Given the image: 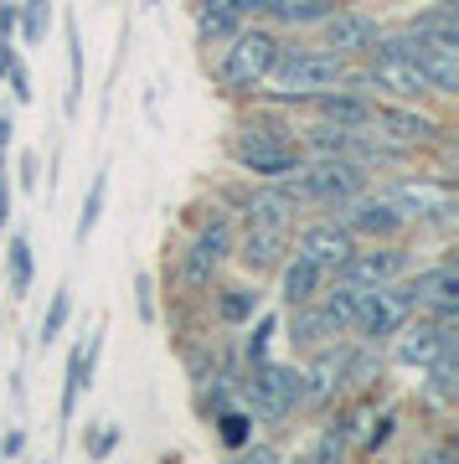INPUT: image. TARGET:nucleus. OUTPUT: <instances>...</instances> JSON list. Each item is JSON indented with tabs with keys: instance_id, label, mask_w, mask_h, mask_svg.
<instances>
[{
	"instance_id": "nucleus-15",
	"label": "nucleus",
	"mask_w": 459,
	"mask_h": 464,
	"mask_svg": "<svg viewBox=\"0 0 459 464\" xmlns=\"http://www.w3.org/2000/svg\"><path fill=\"white\" fill-rule=\"evenodd\" d=\"M295 248L305 253V258H315V264L326 268V274H336V268L356 253V237L336 222V217H320V222H305L295 237Z\"/></svg>"
},
{
	"instance_id": "nucleus-39",
	"label": "nucleus",
	"mask_w": 459,
	"mask_h": 464,
	"mask_svg": "<svg viewBox=\"0 0 459 464\" xmlns=\"http://www.w3.org/2000/svg\"><path fill=\"white\" fill-rule=\"evenodd\" d=\"M11 32H16V5L0 0V36H11Z\"/></svg>"
},
{
	"instance_id": "nucleus-28",
	"label": "nucleus",
	"mask_w": 459,
	"mask_h": 464,
	"mask_svg": "<svg viewBox=\"0 0 459 464\" xmlns=\"http://www.w3.org/2000/svg\"><path fill=\"white\" fill-rule=\"evenodd\" d=\"M103 201H109V170H99V176H93V186H88V197H83L78 248H88V237H93V227H99V217H103Z\"/></svg>"
},
{
	"instance_id": "nucleus-2",
	"label": "nucleus",
	"mask_w": 459,
	"mask_h": 464,
	"mask_svg": "<svg viewBox=\"0 0 459 464\" xmlns=\"http://www.w3.org/2000/svg\"><path fill=\"white\" fill-rule=\"evenodd\" d=\"M228 155L243 176H259V181H279V176H295L305 166V150L274 124H243L228 140Z\"/></svg>"
},
{
	"instance_id": "nucleus-29",
	"label": "nucleus",
	"mask_w": 459,
	"mask_h": 464,
	"mask_svg": "<svg viewBox=\"0 0 459 464\" xmlns=\"http://www.w3.org/2000/svg\"><path fill=\"white\" fill-rule=\"evenodd\" d=\"M16 21H21V42H26V47L47 42V26H52V0H21V5H16Z\"/></svg>"
},
{
	"instance_id": "nucleus-26",
	"label": "nucleus",
	"mask_w": 459,
	"mask_h": 464,
	"mask_svg": "<svg viewBox=\"0 0 459 464\" xmlns=\"http://www.w3.org/2000/svg\"><path fill=\"white\" fill-rule=\"evenodd\" d=\"M63 26H67V99H63V109L78 114L83 109V36H78V21L73 16H67Z\"/></svg>"
},
{
	"instance_id": "nucleus-22",
	"label": "nucleus",
	"mask_w": 459,
	"mask_h": 464,
	"mask_svg": "<svg viewBox=\"0 0 459 464\" xmlns=\"http://www.w3.org/2000/svg\"><path fill=\"white\" fill-rule=\"evenodd\" d=\"M341 335V325L320 310V299H305V304H289V341H295L299 351H315L326 346V341H336Z\"/></svg>"
},
{
	"instance_id": "nucleus-17",
	"label": "nucleus",
	"mask_w": 459,
	"mask_h": 464,
	"mask_svg": "<svg viewBox=\"0 0 459 464\" xmlns=\"http://www.w3.org/2000/svg\"><path fill=\"white\" fill-rule=\"evenodd\" d=\"M232 253L248 274H274L279 258L289 253V227H269V222H248L243 237H232Z\"/></svg>"
},
{
	"instance_id": "nucleus-18",
	"label": "nucleus",
	"mask_w": 459,
	"mask_h": 464,
	"mask_svg": "<svg viewBox=\"0 0 459 464\" xmlns=\"http://www.w3.org/2000/svg\"><path fill=\"white\" fill-rule=\"evenodd\" d=\"M305 212V197H299L295 176H279L274 186H263V191H253L243 207L248 222H269V227H289L295 232V217Z\"/></svg>"
},
{
	"instance_id": "nucleus-33",
	"label": "nucleus",
	"mask_w": 459,
	"mask_h": 464,
	"mask_svg": "<svg viewBox=\"0 0 459 464\" xmlns=\"http://www.w3.org/2000/svg\"><path fill=\"white\" fill-rule=\"evenodd\" d=\"M274 16H279L284 26H305V21H326L330 5H326V0H299V5H279Z\"/></svg>"
},
{
	"instance_id": "nucleus-10",
	"label": "nucleus",
	"mask_w": 459,
	"mask_h": 464,
	"mask_svg": "<svg viewBox=\"0 0 459 464\" xmlns=\"http://www.w3.org/2000/svg\"><path fill=\"white\" fill-rule=\"evenodd\" d=\"M408 295H413V310L424 320L454 325L459 320V268H454V258H439V264L418 268L408 279Z\"/></svg>"
},
{
	"instance_id": "nucleus-37",
	"label": "nucleus",
	"mask_w": 459,
	"mask_h": 464,
	"mask_svg": "<svg viewBox=\"0 0 459 464\" xmlns=\"http://www.w3.org/2000/svg\"><path fill=\"white\" fill-rule=\"evenodd\" d=\"M36 181H42V160L26 150V155H21V186H26V191H36Z\"/></svg>"
},
{
	"instance_id": "nucleus-5",
	"label": "nucleus",
	"mask_w": 459,
	"mask_h": 464,
	"mask_svg": "<svg viewBox=\"0 0 459 464\" xmlns=\"http://www.w3.org/2000/svg\"><path fill=\"white\" fill-rule=\"evenodd\" d=\"M413 315H418V310H413V295H408V284L403 279L372 284V289H361V299H356V325H351V335L382 346V341H393Z\"/></svg>"
},
{
	"instance_id": "nucleus-40",
	"label": "nucleus",
	"mask_w": 459,
	"mask_h": 464,
	"mask_svg": "<svg viewBox=\"0 0 459 464\" xmlns=\"http://www.w3.org/2000/svg\"><path fill=\"white\" fill-rule=\"evenodd\" d=\"M5 222H11V181L0 176V232H5Z\"/></svg>"
},
{
	"instance_id": "nucleus-20",
	"label": "nucleus",
	"mask_w": 459,
	"mask_h": 464,
	"mask_svg": "<svg viewBox=\"0 0 459 464\" xmlns=\"http://www.w3.org/2000/svg\"><path fill=\"white\" fill-rule=\"evenodd\" d=\"M274 274H279V299H284V304H305V299H315L320 289H326V279H330L326 268L315 264V258H305L299 248L284 253Z\"/></svg>"
},
{
	"instance_id": "nucleus-12",
	"label": "nucleus",
	"mask_w": 459,
	"mask_h": 464,
	"mask_svg": "<svg viewBox=\"0 0 459 464\" xmlns=\"http://www.w3.org/2000/svg\"><path fill=\"white\" fill-rule=\"evenodd\" d=\"M372 130L382 140H393L403 150H418V145H434L439 140V119H428L418 103H393V99H377V114H372Z\"/></svg>"
},
{
	"instance_id": "nucleus-23",
	"label": "nucleus",
	"mask_w": 459,
	"mask_h": 464,
	"mask_svg": "<svg viewBox=\"0 0 459 464\" xmlns=\"http://www.w3.org/2000/svg\"><path fill=\"white\" fill-rule=\"evenodd\" d=\"M459 0H434L428 11H418V16L403 26V32L424 36V42H444V47H459Z\"/></svg>"
},
{
	"instance_id": "nucleus-7",
	"label": "nucleus",
	"mask_w": 459,
	"mask_h": 464,
	"mask_svg": "<svg viewBox=\"0 0 459 464\" xmlns=\"http://www.w3.org/2000/svg\"><path fill=\"white\" fill-rule=\"evenodd\" d=\"M361 88L372 93V99H393V103H418L428 93V83H424V72L403 57V52H393V47H372L366 52V67H361Z\"/></svg>"
},
{
	"instance_id": "nucleus-24",
	"label": "nucleus",
	"mask_w": 459,
	"mask_h": 464,
	"mask_svg": "<svg viewBox=\"0 0 459 464\" xmlns=\"http://www.w3.org/2000/svg\"><path fill=\"white\" fill-rule=\"evenodd\" d=\"M424 372H428V382H424L428 398L439 402V408H449V402L459 398V351H454V346L439 351V356H434V362H428Z\"/></svg>"
},
{
	"instance_id": "nucleus-1",
	"label": "nucleus",
	"mask_w": 459,
	"mask_h": 464,
	"mask_svg": "<svg viewBox=\"0 0 459 464\" xmlns=\"http://www.w3.org/2000/svg\"><path fill=\"white\" fill-rule=\"evenodd\" d=\"M346 72H351V63L336 57L330 47H279V57H274L263 83H274V93L284 103H305L310 93H326V88L346 83Z\"/></svg>"
},
{
	"instance_id": "nucleus-43",
	"label": "nucleus",
	"mask_w": 459,
	"mask_h": 464,
	"mask_svg": "<svg viewBox=\"0 0 459 464\" xmlns=\"http://www.w3.org/2000/svg\"><path fill=\"white\" fill-rule=\"evenodd\" d=\"M11 134H16V119H11V114H0V150L11 145Z\"/></svg>"
},
{
	"instance_id": "nucleus-6",
	"label": "nucleus",
	"mask_w": 459,
	"mask_h": 464,
	"mask_svg": "<svg viewBox=\"0 0 459 464\" xmlns=\"http://www.w3.org/2000/svg\"><path fill=\"white\" fill-rule=\"evenodd\" d=\"M336 222H341L356 243H397V237L413 227L408 212H403L387 191H356L351 201L336 207Z\"/></svg>"
},
{
	"instance_id": "nucleus-11",
	"label": "nucleus",
	"mask_w": 459,
	"mask_h": 464,
	"mask_svg": "<svg viewBox=\"0 0 459 464\" xmlns=\"http://www.w3.org/2000/svg\"><path fill=\"white\" fill-rule=\"evenodd\" d=\"M408 268H413V258H408V248H397V243H372V248H361L356 243V253H351L330 279H346V284H356V289H372V284L403 279Z\"/></svg>"
},
{
	"instance_id": "nucleus-25",
	"label": "nucleus",
	"mask_w": 459,
	"mask_h": 464,
	"mask_svg": "<svg viewBox=\"0 0 459 464\" xmlns=\"http://www.w3.org/2000/svg\"><path fill=\"white\" fill-rule=\"evenodd\" d=\"M5 279H11V295L16 299H26L32 295V279H36V258H32V243H26V237H11V243H5Z\"/></svg>"
},
{
	"instance_id": "nucleus-9",
	"label": "nucleus",
	"mask_w": 459,
	"mask_h": 464,
	"mask_svg": "<svg viewBox=\"0 0 459 464\" xmlns=\"http://www.w3.org/2000/svg\"><path fill=\"white\" fill-rule=\"evenodd\" d=\"M387 197L408 212V222H428V227L454 222V181L449 176H403L387 186Z\"/></svg>"
},
{
	"instance_id": "nucleus-21",
	"label": "nucleus",
	"mask_w": 459,
	"mask_h": 464,
	"mask_svg": "<svg viewBox=\"0 0 459 464\" xmlns=\"http://www.w3.org/2000/svg\"><path fill=\"white\" fill-rule=\"evenodd\" d=\"M99 346H103V335H88V341H78V346L67 351V382H63V402H57V413L63 418L78 413L83 387L93 382V366H99Z\"/></svg>"
},
{
	"instance_id": "nucleus-34",
	"label": "nucleus",
	"mask_w": 459,
	"mask_h": 464,
	"mask_svg": "<svg viewBox=\"0 0 459 464\" xmlns=\"http://www.w3.org/2000/svg\"><path fill=\"white\" fill-rule=\"evenodd\" d=\"M5 78H11V93H16V103H32V93H36V88H32V72L21 67V57H16L11 67H5Z\"/></svg>"
},
{
	"instance_id": "nucleus-27",
	"label": "nucleus",
	"mask_w": 459,
	"mask_h": 464,
	"mask_svg": "<svg viewBox=\"0 0 459 464\" xmlns=\"http://www.w3.org/2000/svg\"><path fill=\"white\" fill-rule=\"evenodd\" d=\"M259 289H248V284H238V289H222L217 295V315H222V325H248V320L259 315Z\"/></svg>"
},
{
	"instance_id": "nucleus-35",
	"label": "nucleus",
	"mask_w": 459,
	"mask_h": 464,
	"mask_svg": "<svg viewBox=\"0 0 459 464\" xmlns=\"http://www.w3.org/2000/svg\"><path fill=\"white\" fill-rule=\"evenodd\" d=\"M197 16H243L248 21V0H201Z\"/></svg>"
},
{
	"instance_id": "nucleus-30",
	"label": "nucleus",
	"mask_w": 459,
	"mask_h": 464,
	"mask_svg": "<svg viewBox=\"0 0 459 464\" xmlns=\"http://www.w3.org/2000/svg\"><path fill=\"white\" fill-rule=\"evenodd\" d=\"M212 423H217L222 449H243L248 439H253V413H248V408H222V413H212Z\"/></svg>"
},
{
	"instance_id": "nucleus-16",
	"label": "nucleus",
	"mask_w": 459,
	"mask_h": 464,
	"mask_svg": "<svg viewBox=\"0 0 459 464\" xmlns=\"http://www.w3.org/2000/svg\"><path fill=\"white\" fill-rule=\"evenodd\" d=\"M393 341H397V346H393V362H397V366H418V372H424V366L434 362L439 351L454 346V325H439V320H424V315H418V325L408 320V325H403Z\"/></svg>"
},
{
	"instance_id": "nucleus-8",
	"label": "nucleus",
	"mask_w": 459,
	"mask_h": 464,
	"mask_svg": "<svg viewBox=\"0 0 459 464\" xmlns=\"http://www.w3.org/2000/svg\"><path fill=\"white\" fill-rule=\"evenodd\" d=\"M382 47L403 52L418 72H424L428 93H444V99H454L459 93V47H444V42H424V36L413 32H397V36H377Z\"/></svg>"
},
{
	"instance_id": "nucleus-31",
	"label": "nucleus",
	"mask_w": 459,
	"mask_h": 464,
	"mask_svg": "<svg viewBox=\"0 0 459 464\" xmlns=\"http://www.w3.org/2000/svg\"><path fill=\"white\" fill-rule=\"evenodd\" d=\"M67 320H73V289H57L47 304V315H42V346H52V341H63Z\"/></svg>"
},
{
	"instance_id": "nucleus-42",
	"label": "nucleus",
	"mask_w": 459,
	"mask_h": 464,
	"mask_svg": "<svg viewBox=\"0 0 459 464\" xmlns=\"http://www.w3.org/2000/svg\"><path fill=\"white\" fill-rule=\"evenodd\" d=\"M16 63V52H11V36H0V78H5V67Z\"/></svg>"
},
{
	"instance_id": "nucleus-32",
	"label": "nucleus",
	"mask_w": 459,
	"mask_h": 464,
	"mask_svg": "<svg viewBox=\"0 0 459 464\" xmlns=\"http://www.w3.org/2000/svg\"><path fill=\"white\" fill-rule=\"evenodd\" d=\"M274 331H279V315H259V325H253V335L243 341V356H248V366L269 356V341H274Z\"/></svg>"
},
{
	"instance_id": "nucleus-4",
	"label": "nucleus",
	"mask_w": 459,
	"mask_h": 464,
	"mask_svg": "<svg viewBox=\"0 0 459 464\" xmlns=\"http://www.w3.org/2000/svg\"><path fill=\"white\" fill-rule=\"evenodd\" d=\"M295 186L305 207H341L351 201L356 191H366V166L346 160V155H305V166L295 170Z\"/></svg>"
},
{
	"instance_id": "nucleus-44",
	"label": "nucleus",
	"mask_w": 459,
	"mask_h": 464,
	"mask_svg": "<svg viewBox=\"0 0 459 464\" xmlns=\"http://www.w3.org/2000/svg\"><path fill=\"white\" fill-rule=\"evenodd\" d=\"M0 170H5V150H0Z\"/></svg>"
},
{
	"instance_id": "nucleus-38",
	"label": "nucleus",
	"mask_w": 459,
	"mask_h": 464,
	"mask_svg": "<svg viewBox=\"0 0 459 464\" xmlns=\"http://www.w3.org/2000/svg\"><path fill=\"white\" fill-rule=\"evenodd\" d=\"M114 444H119V433H114V429H103V433H93V439H88V454H93V459H103V454H109Z\"/></svg>"
},
{
	"instance_id": "nucleus-13",
	"label": "nucleus",
	"mask_w": 459,
	"mask_h": 464,
	"mask_svg": "<svg viewBox=\"0 0 459 464\" xmlns=\"http://www.w3.org/2000/svg\"><path fill=\"white\" fill-rule=\"evenodd\" d=\"M305 103H310L315 119L330 124V130H372V114H377V99L361 93V88H351V83H336V88H326V93H310Z\"/></svg>"
},
{
	"instance_id": "nucleus-19",
	"label": "nucleus",
	"mask_w": 459,
	"mask_h": 464,
	"mask_svg": "<svg viewBox=\"0 0 459 464\" xmlns=\"http://www.w3.org/2000/svg\"><path fill=\"white\" fill-rule=\"evenodd\" d=\"M228 253H232V227H228V217H212V222L197 232V243L186 248V279H191V284H207V279H212V268L222 264Z\"/></svg>"
},
{
	"instance_id": "nucleus-14",
	"label": "nucleus",
	"mask_w": 459,
	"mask_h": 464,
	"mask_svg": "<svg viewBox=\"0 0 459 464\" xmlns=\"http://www.w3.org/2000/svg\"><path fill=\"white\" fill-rule=\"evenodd\" d=\"M320 26H326V47L336 52V57H346V63H351V57H366V52L377 47V36H382L377 16L351 11V5H346V11H330Z\"/></svg>"
},
{
	"instance_id": "nucleus-3",
	"label": "nucleus",
	"mask_w": 459,
	"mask_h": 464,
	"mask_svg": "<svg viewBox=\"0 0 459 464\" xmlns=\"http://www.w3.org/2000/svg\"><path fill=\"white\" fill-rule=\"evenodd\" d=\"M279 32H269V26H238L232 32V47L222 52V63H217V83L228 88V93H259L263 78H269V67L279 57Z\"/></svg>"
},
{
	"instance_id": "nucleus-36",
	"label": "nucleus",
	"mask_w": 459,
	"mask_h": 464,
	"mask_svg": "<svg viewBox=\"0 0 459 464\" xmlns=\"http://www.w3.org/2000/svg\"><path fill=\"white\" fill-rule=\"evenodd\" d=\"M134 289H140V320H155V295H150V289H155V284H150V274H140V279H134Z\"/></svg>"
},
{
	"instance_id": "nucleus-41",
	"label": "nucleus",
	"mask_w": 459,
	"mask_h": 464,
	"mask_svg": "<svg viewBox=\"0 0 459 464\" xmlns=\"http://www.w3.org/2000/svg\"><path fill=\"white\" fill-rule=\"evenodd\" d=\"M21 444H26L21 433H5V439H0V459H16V454H21Z\"/></svg>"
}]
</instances>
